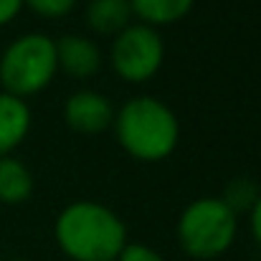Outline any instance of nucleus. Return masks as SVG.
Masks as SVG:
<instances>
[{"label": "nucleus", "mask_w": 261, "mask_h": 261, "mask_svg": "<svg viewBox=\"0 0 261 261\" xmlns=\"http://www.w3.org/2000/svg\"><path fill=\"white\" fill-rule=\"evenodd\" d=\"M54 236L74 261H114L127 246L124 221L96 200L69 203L54 223Z\"/></svg>", "instance_id": "nucleus-1"}, {"label": "nucleus", "mask_w": 261, "mask_h": 261, "mask_svg": "<svg viewBox=\"0 0 261 261\" xmlns=\"http://www.w3.org/2000/svg\"><path fill=\"white\" fill-rule=\"evenodd\" d=\"M114 132L127 155L142 163L170 158L180 140L175 112L155 96H132L114 114Z\"/></svg>", "instance_id": "nucleus-2"}, {"label": "nucleus", "mask_w": 261, "mask_h": 261, "mask_svg": "<svg viewBox=\"0 0 261 261\" xmlns=\"http://www.w3.org/2000/svg\"><path fill=\"white\" fill-rule=\"evenodd\" d=\"M236 213L221 198H198L177 218V244L190 259H216L236 241Z\"/></svg>", "instance_id": "nucleus-3"}, {"label": "nucleus", "mask_w": 261, "mask_h": 261, "mask_svg": "<svg viewBox=\"0 0 261 261\" xmlns=\"http://www.w3.org/2000/svg\"><path fill=\"white\" fill-rule=\"evenodd\" d=\"M56 71V41L43 33L15 38L0 59V84L8 94L20 99L43 91L54 82Z\"/></svg>", "instance_id": "nucleus-4"}, {"label": "nucleus", "mask_w": 261, "mask_h": 261, "mask_svg": "<svg viewBox=\"0 0 261 261\" xmlns=\"http://www.w3.org/2000/svg\"><path fill=\"white\" fill-rule=\"evenodd\" d=\"M112 66L124 82H147L152 79L165 59V43L152 25L129 23L117 33L112 46Z\"/></svg>", "instance_id": "nucleus-5"}, {"label": "nucleus", "mask_w": 261, "mask_h": 261, "mask_svg": "<svg viewBox=\"0 0 261 261\" xmlns=\"http://www.w3.org/2000/svg\"><path fill=\"white\" fill-rule=\"evenodd\" d=\"M64 122L79 135H101L114 122V107L104 94L82 89L66 99Z\"/></svg>", "instance_id": "nucleus-6"}, {"label": "nucleus", "mask_w": 261, "mask_h": 261, "mask_svg": "<svg viewBox=\"0 0 261 261\" xmlns=\"http://www.w3.org/2000/svg\"><path fill=\"white\" fill-rule=\"evenodd\" d=\"M56 64L74 79H89L101 66V54L94 41L84 36H64L56 41Z\"/></svg>", "instance_id": "nucleus-7"}, {"label": "nucleus", "mask_w": 261, "mask_h": 261, "mask_svg": "<svg viewBox=\"0 0 261 261\" xmlns=\"http://www.w3.org/2000/svg\"><path fill=\"white\" fill-rule=\"evenodd\" d=\"M31 129V109L20 96L0 91V158L10 155Z\"/></svg>", "instance_id": "nucleus-8"}, {"label": "nucleus", "mask_w": 261, "mask_h": 261, "mask_svg": "<svg viewBox=\"0 0 261 261\" xmlns=\"http://www.w3.org/2000/svg\"><path fill=\"white\" fill-rule=\"evenodd\" d=\"M132 8L129 0H89L87 23L96 33H119L129 25Z\"/></svg>", "instance_id": "nucleus-9"}, {"label": "nucleus", "mask_w": 261, "mask_h": 261, "mask_svg": "<svg viewBox=\"0 0 261 261\" xmlns=\"http://www.w3.org/2000/svg\"><path fill=\"white\" fill-rule=\"evenodd\" d=\"M33 193V175L18 158H0V203L18 205Z\"/></svg>", "instance_id": "nucleus-10"}, {"label": "nucleus", "mask_w": 261, "mask_h": 261, "mask_svg": "<svg viewBox=\"0 0 261 261\" xmlns=\"http://www.w3.org/2000/svg\"><path fill=\"white\" fill-rule=\"evenodd\" d=\"M195 0H129L132 15H137L145 25H170L185 18Z\"/></svg>", "instance_id": "nucleus-11"}, {"label": "nucleus", "mask_w": 261, "mask_h": 261, "mask_svg": "<svg viewBox=\"0 0 261 261\" xmlns=\"http://www.w3.org/2000/svg\"><path fill=\"white\" fill-rule=\"evenodd\" d=\"M259 193L261 190L256 188L254 180H249V177H236V180L228 182V188H226V193H223L221 200L239 216L241 211H251V208H254Z\"/></svg>", "instance_id": "nucleus-12"}, {"label": "nucleus", "mask_w": 261, "mask_h": 261, "mask_svg": "<svg viewBox=\"0 0 261 261\" xmlns=\"http://www.w3.org/2000/svg\"><path fill=\"white\" fill-rule=\"evenodd\" d=\"M76 0H23V5H28L33 13L43 15V18H61L74 8Z\"/></svg>", "instance_id": "nucleus-13"}, {"label": "nucleus", "mask_w": 261, "mask_h": 261, "mask_svg": "<svg viewBox=\"0 0 261 261\" xmlns=\"http://www.w3.org/2000/svg\"><path fill=\"white\" fill-rule=\"evenodd\" d=\"M114 261H165V259L155 249H150L147 244H127Z\"/></svg>", "instance_id": "nucleus-14"}, {"label": "nucleus", "mask_w": 261, "mask_h": 261, "mask_svg": "<svg viewBox=\"0 0 261 261\" xmlns=\"http://www.w3.org/2000/svg\"><path fill=\"white\" fill-rule=\"evenodd\" d=\"M23 8V0H0V25L10 23Z\"/></svg>", "instance_id": "nucleus-15"}, {"label": "nucleus", "mask_w": 261, "mask_h": 261, "mask_svg": "<svg viewBox=\"0 0 261 261\" xmlns=\"http://www.w3.org/2000/svg\"><path fill=\"white\" fill-rule=\"evenodd\" d=\"M249 216H251V233H254V239L259 241L261 246V193L256 198V203H254V208L249 211Z\"/></svg>", "instance_id": "nucleus-16"}, {"label": "nucleus", "mask_w": 261, "mask_h": 261, "mask_svg": "<svg viewBox=\"0 0 261 261\" xmlns=\"http://www.w3.org/2000/svg\"><path fill=\"white\" fill-rule=\"evenodd\" d=\"M13 261H28V259H13Z\"/></svg>", "instance_id": "nucleus-17"}]
</instances>
